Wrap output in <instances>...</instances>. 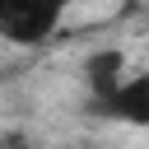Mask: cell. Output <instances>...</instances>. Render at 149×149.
Returning a JSON list of instances; mask_svg holds the SVG:
<instances>
[{
	"label": "cell",
	"mask_w": 149,
	"mask_h": 149,
	"mask_svg": "<svg viewBox=\"0 0 149 149\" xmlns=\"http://www.w3.org/2000/svg\"><path fill=\"white\" fill-rule=\"evenodd\" d=\"M70 9L74 0H0V37L9 47H37L65 23Z\"/></svg>",
	"instance_id": "6da1fadb"
},
{
	"label": "cell",
	"mask_w": 149,
	"mask_h": 149,
	"mask_svg": "<svg viewBox=\"0 0 149 149\" xmlns=\"http://www.w3.org/2000/svg\"><path fill=\"white\" fill-rule=\"evenodd\" d=\"M88 107L107 121H121V126H149V70H130L107 98H98Z\"/></svg>",
	"instance_id": "7a4b0ae2"
},
{
	"label": "cell",
	"mask_w": 149,
	"mask_h": 149,
	"mask_svg": "<svg viewBox=\"0 0 149 149\" xmlns=\"http://www.w3.org/2000/svg\"><path fill=\"white\" fill-rule=\"evenodd\" d=\"M79 74H84L88 102H98V98H107V93H112V88L130 74V65H126V56H121L116 47H98V51H88V56H84Z\"/></svg>",
	"instance_id": "3957f363"
},
{
	"label": "cell",
	"mask_w": 149,
	"mask_h": 149,
	"mask_svg": "<svg viewBox=\"0 0 149 149\" xmlns=\"http://www.w3.org/2000/svg\"><path fill=\"white\" fill-rule=\"evenodd\" d=\"M0 144H5V149H28V135H23V130H5Z\"/></svg>",
	"instance_id": "277c9868"
}]
</instances>
